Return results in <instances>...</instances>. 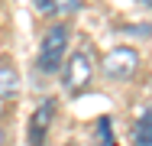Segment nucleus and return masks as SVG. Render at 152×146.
I'll return each mask as SVG.
<instances>
[{"label": "nucleus", "instance_id": "9d476101", "mask_svg": "<svg viewBox=\"0 0 152 146\" xmlns=\"http://www.w3.org/2000/svg\"><path fill=\"white\" fill-rule=\"evenodd\" d=\"M0 146H3V133H0Z\"/></svg>", "mask_w": 152, "mask_h": 146}, {"label": "nucleus", "instance_id": "9b49d317", "mask_svg": "<svg viewBox=\"0 0 152 146\" xmlns=\"http://www.w3.org/2000/svg\"><path fill=\"white\" fill-rule=\"evenodd\" d=\"M65 146H75V143H65Z\"/></svg>", "mask_w": 152, "mask_h": 146}, {"label": "nucleus", "instance_id": "7ed1b4c3", "mask_svg": "<svg viewBox=\"0 0 152 146\" xmlns=\"http://www.w3.org/2000/svg\"><path fill=\"white\" fill-rule=\"evenodd\" d=\"M100 68H104V75L110 81H129L136 75V68H139V55L129 46H117L100 58Z\"/></svg>", "mask_w": 152, "mask_h": 146}, {"label": "nucleus", "instance_id": "423d86ee", "mask_svg": "<svg viewBox=\"0 0 152 146\" xmlns=\"http://www.w3.org/2000/svg\"><path fill=\"white\" fill-rule=\"evenodd\" d=\"M32 7L42 16H65V13L78 10V0H32Z\"/></svg>", "mask_w": 152, "mask_h": 146}, {"label": "nucleus", "instance_id": "6e6552de", "mask_svg": "<svg viewBox=\"0 0 152 146\" xmlns=\"http://www.w3.org/2000/svg\"><path fill=\"white\" fill-rule=\"evenodd\" d=\"M139 3H146V7H152V0H139Z\"/></svg>", "mask_w": 152, "mask_h": 146}, {"label": "nucleus", "instance_id": "20e7f679", "mask_svg": "<svg viewBox=\"0 0 152 146\" xmlns=\"http://www.w3.org/2000/svg\"><path fill=\"white\" fill-rule=\"evenodd\" d=\"M52 114H55V104H52V97H45L42 107H39V111L32 114V120H29V146H42V143H45Z\"/></svg>", "mask_w": 152, "mask_h": 146}, {"label": "nucleus", "instance_id": "0eeeda50", "mask_svg": "<svg viewBox=\"0 0 152 146\" xmlns=\"http://www.w3.org/2000/svg\"><path fill=\"white\" fill-rule=\"evenodd\" d=\"M133 146H152V107L133 127Z\"/></svg>", "mask_w": 152, "mask_h": 146}, {"label": "nucleus", "instance_id": "1a4fd4ad", "mask_svg": "<svg viewBox=\"0 0 152 146\" xmlns=\"http://www.w3.org/2000/svg\"><path fill=\"white\" fill-rule=\"evenodd\" d=\"M0 114H3V101H0Z\"/></svg>", "mask_w": 152, "mask_h": 146}, {"label": "nucleus", "instance_id": "39448f33", "mask_svg": "<svg viewBox=\"0 0 152 146\" xmlns=\"http://www.w3.org/2000/svg\"><path fill=\"white\" fill-rule=\"evenodd\" d=\"M20 91V75H16V65L10 58H0V101H10L16 97Z\"/></svg>", "mask_w": 152, "mask_h": 146}, {"label": "nucleus", "instance_id": "f257e3e1", "mask_svg": "<svg viewBox=\"0 0 152 146\" xmlns=\"http://www.w3.org/2000/svg\"><path fill=\"white\" fill-rule=\"evenodd\" d=\"M68 26L65 23H55V26L45 32V39H42V49H39V68L45 72V75H52V72H58L65 55H68Z\"/></svg>", "mask_w": 152, "mask_h": 146}, {"label": "nucleus", "instance_id": "f03ea898", "mask_svg": "<svg viewBox=\"0 0 152 146\" xmlns=\"http://www.w3.org/2000/svg\"><path fill=\"white\" fill-rule=\"evenodd\" d=\"M94 78V55L88 49H78L75 55L68 58V65H65V75H61V85L68 94H81L84 88L91 85Z\"/></svg>", "mask_w": 152, "mask_h": 146}]
</instances>
